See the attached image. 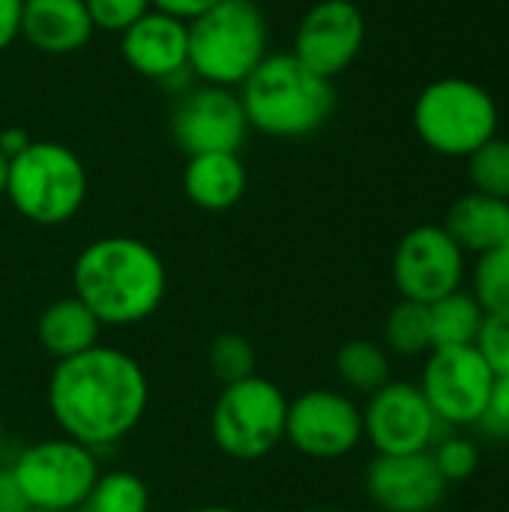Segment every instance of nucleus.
<instances>
[{
	"instance_id": "1",
	"label": "nucleus",
	"mask_w": 509,
	"mask_h": 512,
	"mask_svg": "<svg viewBox=\"0 0 509 512\" xmlns=\"http://www.w3.org/2000/svg\"><path fill=\"white\" fill-rule=\"evenodd\" d=\"M150 384L141 363L96 345L60 360L48 378V408L60 432L90 450L123 441L147 414Z\"/></svg>"
},
{
	"instance_id": "2",
	"label": "nucleus",
	"mask_w": 509,
	"mask_h": 512,
	"mask_svg": "<svg viewBox=\"0 0 509 512\" xmlns=\"http://www.w3.org/2000/svg\"><path fill=\"white\" fill-rule=\"evenodd\" d=\"M72 288L102 327H132L162 306L168 273L153 246L111 234L81 249L72 264Z\"/></svg>"
},
{
	"instance_id": "3",
	"label": "nucleus",
	"mask_w": 509,
	"mask_h": 512,
	"mask_svg": "<svg viewBox=\"0 0 509 512\" xmlns=\"http://www.w3.org/2000/svg\"><path fill=\"white\" fill-rule=\"evenodd\" d=\"M237 93L249 129L270 138H306L318 132L336 108L333 81L303 66L291 51L267 54Z\"/></svg>"
},
{
	"instance_id": "4",
	"label": "nucleus",
	"mask_w": 509,
	"mask_h": 512,
	"mask_svg": "<svg viewBox=\"0 0 509 512\" xmlns=\"http://www.w3.org/2000/svg\"><path fill=\"white\" fill-rule=\"evenodd\" d=\"M267 42V15L255 0H222L189 21V72L234 90L270 54Z\"/></svg>"
},
{
	"instance_id": "5",
	"label": "nucleus",
	"mask_w": 509,
	"mask_h": 512,
	"mask_svg": "<svg viewBox=\"0 0 509 512\" xmlns=\"http://www.w3.org/2000/svg\"><path fill=\"white\" fill-rule=\"evenodd\" d=\"M6 198L33 225H63L87 198L84 162L60 141H30L9 159Z\"/></svg>"
},
{
	"instance_id": "6",
	"label": "nucleus",
	"mask_w": 509,
	"mask_h": 512,
	"mask_svg": "<svg viewBox=\"0 0 509 512\" xmlns=\"http://www.w3.org/2000/svg\"><path fill=\"white\" fill-rule=\"evenodd\" d=\"M411 117L420 141L453 159H468L498 135V105L492 93L468 78H438L426 84Z\"/></svg>"
},
{
	"instance_id": "7",
	"label": "nucleus",
	"mask_w": 509,
	"mask_h": 512,
	"mask_svg": "<svg viewBox=\"0 0 509 512\" xmlns=\"http://www.w3.org/2000/svg\"><path fill=\"white\" fill-rule=\"evenodd\" d=\"M285 420L288 396L273 381L252 375L222 387L210 411V438L225 456L255 462L285 441Z\"/></svg>"
},
{
	"instance_id": "8",
	"label": "nucleus",
	"mask_w": 509,
	"mask_h": 512,
	"mask_svg": "<svg viewBox=\"0 0 509 512\" xmlns=\"http://www.w3.org/2000/svg\"><path fill=\"white\" fill-rule=\"evenodd\" d=\"M9 468L27 504L39 510H81L99 480L96 450L72 438L36 441Z\"/></svg>"
},
{
	"instance_id": "9",
	"label": "nucleus",
	"mask_w": 509,
	"mask_h": 512,
	"mask_svg": "<svg viewBox=\"0 0 509 512\" xmlns=\"http://www.w3.org/2000/svg\"><path fill=\"white\" fill-rule=\"evenodd\" d=\"M444 429L420 384L387 381L363 408V438L378 456L429 453L444 438Z\"/></svg>"
},
{
	"instance_id": "10",
	"label": "nucleus",
	"mask_w": 509,
	"mask_h": 512,
	"mask_svg": "<svg viewBox=\"0 0 509 512\" xmlns=\"http://www.w3.org/2000/svg\"><path fill=\"white\" fill-rule=\"evenodd\" d=\"M495 384V372L480 354L477 345L468 348H435L429 351L420 390L432 405L435 417L450 426H477L489 393Z\"/></svg>"
},
{
	"instance_id": "11",
	"label": "nucleus",
	"mask_w": 509,
	"mask_h": 512,
	"mask_svg": "<svg viewBox=\"0 0 509 512\" xmlns=\"http://www.w3.org/2000/svg\"><path fill=\"white\" fill-rule=\"evenodd\" d=\"M465 252L444 231V225L411 228L393 255V282L402 300L432 306L435 300L462 288Z\"/></svg>"
},
{
	"instance_id": "12",
	"label": "nucleus",
	"mask_w": 509,
	"mask_h": 512,
	"mask_svg": "<svg viewBox=\"0 0 509 512\" xmlns=\"http://www.w3.org/2000/svg\"><path fill=\"white\" fill-rule=\"evenodd\" d=\"M285 441L309 459H342L363 441V411L336 390H306L288 402Z\"/></svg>"
},
{
	"instance_id": "13",
	"label": "nucleus",
	"mask_w": 509,
	"mask_h": 512,
	"mask_svg": "<svg viewBox=\"0 0 509 512\" xmlns=\"http://www.w3.org/2000/svg\"><path fill=\"white\" fill-rule=\"evenodd\" d=\"M171 135L186 156L240 153L249 135L240 93L216 84H201L189 90L171 114Z\"/></svg>"
},
{
	"instance_id": "14",
	"label": "nucleus",
	"mask_w": 509,
	"mask_h": 512,
	"mask_svg": "<svg viewBox=\"0 0 509 512\" xmlns=\"http://www.w3.org/2000/svg\"><path fill=\"white\" fill-rule=\"evenodd\" d=\"M366 18L354 0H318L300 18L294 33V57L333 81L342 75L363 51Z\"/></svg>"
},
{
	"instance_id": "15",
	"label": "nucleus",
	"mask_w": 509,
	"mask_h": 512,
	"mask_svg": "<svg viewBox=\"0 0 509 512\" xmlns=\"http://www.w3.org/2000/svg\"><path fill=\"white\" fill-rule=\"evenodd\" d=\"M447 486L432 453L375 456L366 468V495L381 512H435Z\"/></svg>"
},
{
	"instance_id": "16",
	"label": "nucleus",
	"mask_w": 509,
	"mask_h": 512,
	"mask_svg": "<svg viewBox=\"0 0 509 512\" xmlns=\"http://www.w3.org/2000/svg\"><path fill=\"white\" fill-rule=\"evenodd\" d=\"M120 54L144 78L174 81L189 72V24L150 9L120 33Z\"/></svg>"
},
{
	"instance_id": "17",
	"label": "nucleus",
	"mask_w": 509,
	"mask_h": 512,
	"mask_svg": "<svg viewBox=\"0 0 509 512\" xmlns=\"http://www.w3.org/2000/svg\"><path fill=\"white\" fill-rule=\"evenodd\" d=\"M93 30L84 0H24L21 36L42 54H75L90 42Z\"/></svg>"
},
{
	"instance_id": "18",
	"label": "nucleus",
	"mask_w": 509,
	"mask_h": 512,
	"mask_svg": "<svg viewBox=\"0 0 509 512\" xmlns=\"http://www.w3.org/2000/svg\"><path fill=\"white\" fill-rule=\"evenodd\" d=\"M246 165L240 153H198L189 156L183 168V192L186 198L210 213L231 210L246 192Z\"/></svg>"
},
{
	"instance_id": "19",
	"label": "nucleus",
	"mask_w": 509,
	"mask_h": 512,
	"mask_svg": "<svg viewBox=\"0 0 509 512\" xmlns=\"http://www.w3.org/2000/svg\"><path fill=\"white\" fill-rule=\"evenodd\" d=\"M444 231L456 240V246L465 255H483L489 249H498L507 240L509 201L483 192H468L450 207Z\"/></svg>"
},
{
	"instance_id": "20",
	"label": "nucleus",
	"mask_w": 509,
	"mask_h": 512,
	"mask_svg": "<svg viewBox=\"0 0 509 512\" xmlns=\"http://www.w3.org/2000/svg\"><path fill=\"white\" fill-rule=\"evenodd\" d=\"M99 333H102V324L96 321V315L75 294L63 297V300H54L39 315V324H36L39 348L48 357H54L57 363L96 348Z\"/></svg>"
},
{
	"instance_id": "21",
	"label": "nucleus",
	"mask_w": 509,
	"mask_h": 512,
	"mask_svg": "<svg viewBox=\"0 0 509 512\" xmlns=\"http://www.w3.org/2000/svg\"><path fill=\"white\" fill-rule=\"evenodd\" d=\"M486 312L471 297V291H453L429 306L432 351L435 348H468L477 345Z\"/></svg>"
},
{
	"instance_id": "22",
	"label": "nucleus",
	"mask_w": 509,
	"mask_h": 512,
	"mask_svg": "<svg viewBox=\"0 0 509 512\" xmlns=\"http://www.w3.org/2000/svg\"><path fill=\"white\" fill-rule=\"evenodd\" d=\"M336 372L348 390L372 396L390 381V357L369 339H351L336 354Z\"/></svg>"
},
{
	"instance_id": "23",
	"label": "nucleus",
	"mask_w": 509,
	"mask_h": 512,
	"mask_svg": "<svg viewBox=\"0 0 509 512\" xmlns=\"http://www.w3.org/2000/svg\"><path fill=\"white\" fill-rule=\"evenodd\" d=\"M384 342L399 357H423L432 351L429 306L402 300L390 309L384 321Z\"/></svg>"
},
{
	"instance_id": "24",
	"label": "nucleus",
	"mask_w": 509,
	"mask_h": 512,
	"mask_svg": "<svg viewBox=\"0 0 509 512\" xmlns=\"http://www.w3.org/2000/svg\"><path fill=\"white\" fill-rule=\"evenodd\" d=\"M78 512H150V489L138 474H99L84 507Z\"/></svg>"
},
{
	"instance_id": "25",
	"label": "nucleus",
	"mask_w": 509,
	"mask_h": 512,
	"mask_svg": "<svg viewBox=\"0 0 509 512\" xmlns=\"http://www.w3.org/2000/svg\"><path fill=\"white\" fill-rule=\"evenodd\" d=\"M471 297L480 303L486 315L509 312V249L498 246L477 255Z\"/></svg>"
},
{
	"instance_id": "26",
	"label": "nucleus",
	"mask_w": 509,
	"mask_h": 512,
	"mask_svg": "<svg viewBox=\"0 0 509 512\" xmlns=\"http://www.w3.org/2000/svg\"><path fill=\"white\" fill-rule=\"evenodd\" d=\"M468 174L474 183V192L492 195L509 201V141L507 138H492L483 147H477L468 156Z\"/></svg>"
},
{
	"instance_id": "27",
	"label": "nucleus",
	"mask_w": 509,
	"mask_h": 512,
	"mask_svg": "<svg viewBox=\"0 0 509 512\" xmlns=\"http://www.w3.org/2000/svg\"><path fill=\"white\" fill-rule=\"evenodd\" d=\"M255 348L249 339H243L240 333H225V336H216L213 345H210V354H207V366H210V375L216 381L225 384H237L243 378H252L255 375Z\"/></svg>"
},
{
	"instance_id": "28",
	"label": "nucleus",
	"mask_w": 509,
	"mask_h": 512,
	"mask_svg": "<svg viewBox=\"0 0 509 512\" xmlns=\"http://www.w3.org/2000/svg\"><path fill=\"white\" fill-rule=\"evenodd\" d=\"M429 453H432V462H435V468L441 471V477L447 483L468 480L477 471V462H480L477 447L468 438H459V435H444Z\"/></svg>"
},
{
	"instance_id": "29",
	"label": "nucleus",
	"mask_w": 509,
	"mask_h": 512,
	"mask_svg": "<svg viewBox=\"0 0 509 512\" xmlns=\"http://www.w3.org/2000/svg\"><path fill=\"white\" fill-rule=\"evenodd\" d=\"M84 3L93 18V27L108 30V33L129 30L141 15H147L153 9L150 0H84Z\"/></svg>"
},
{
	"instance_id": "30",
	"label": "nucleus",
	"mask_w": 509,
	"mask_h": 512,
	"mask_svg": "<svg viewBox=\"0 0 509 512\" xmlns=\"http://www.w3.org/2000/svg\"><path fill=\"white\" fill-rule=\"evenodd\" d=\"M477 348L495 375H509V312L486 315Z\"/></svg>"
},
{
	"instance_id": "31",
	"label": "nucleus",
	"mask_w": 509,
	"mask_h": 512,
	"mask_svg": "<svg viewBox=\"0 0 509 512\" xmlns=\"http://www.w3.org/2000/svg\"><path fill=\"white\" fill-rule=\"evenodd\" d=\"M477 426L489 438H498V441L509 438V375H495L486 411H483Z\"/></svg>"
},
{
	"instance_id": "32",
	"label": "nucleus",
	"mask_w": 509,
	"mask_h": 512,
	"mask_svg": "<svg viewBox=\"0 0 509 512\" xmlns=\"http://www.w3.org/2000/svg\"><path fill=\"white\" fill-rule=\"evenodd\" d=\"M24 0H0V51H6L21 36Z\"/></svg>"
},
{
	"instance_id": "33",
	"label": "nucleus",
	"mask_w": 509,
	"mask_h": 512,
	"mask_svg": "<svg viewBox=\"0 0 509 512\" xmlns=\"http://www.w3.org/2000/svg\"><path fill=\"white\" fill-rule=\"evenodd\" d=\"M150 3H153V9H159L165 15H174V18L189 24V21H195L198 15H204L207 9H213L222 0H150Z\"/></svg>"
},
{
	"instance_id": "34",
	"label": "nucleus",
	"mask_w": 509,
	"mask_h": 512,
	"mask_svg": "<svg viewBox=\"0 0 509 512\" xmlns=\"http://www.w3.org/2000/svg\"><path fill=\"white\" fill-rule=\"evenodd\" d=\"M30 504L18 486V480L12 477V468L3 465L0 468V512H27Z\"/></svg>"
},
{
	"instance_id": "35",
	"label": "nucleus",
	"mask_w": 509,
	"mask_h": 512,
	"mask_svg": "<svg viewBox=\"0 0 509 512\" xmlns=\"http://www.w3.org/2000/svg\"><path fill=\"white\" fill-rule=\"evenodd\" d=\"M30 135H27V129H21V126H9V129H3L0 132V153L6 156V159H15L18 153H24L27 147H30Z\"/></svg>"
},
{
	"instance_id": "36",
	"label": "nucleus",
	"mask_w": 509,
	"mask_h": 512,
	"mask_svg": "<svg viewBox=\"0 0 509 512\" xmlns=\"http://www.w3.org/2000/svg\"><path fill=\"white\" fill-rule=\"evenodd\" d=\"M6 177H9V159L0 153V198L6 195Z\"/></svg>"
},
{
	"instance_id": "37",
	"label": "nucleus",
	"mask_w": 509,
	"mask_h": 512,
	"mask_svg": "<svg viewBox=\"0 0 509 512\" xmlns=\"http://www.w3.org/2000/svg\"><path fill=\"white\" fill-rule=\"evenodd\" d=\"M6 450H9V447H6V435H3V429H0V468L6 465Z\"/></svg>"
},
{
	"instance_id": "38",
	"label": "nucleus",
	"mask_w": 509,
	"mask_h": 512,
	"mask_svg": "<svg viewBox=\"0 0 509 512\" xmlns=\"http://www.w3.org/2000/svg\"><path fill=\"white\" fill-rule=\"evenodd\" d=\"M189 512H240V510H234V507H198V510H189Z\"/></svg>"
},
{
	"instance_id": "39",
	"label": "nucleus",
	"mask_w": 509,
	"mask_h": 512,
	"mask_svg": "<svg viewBox=\"0 0 509 512\" xmlns=\"http://www.w3.org/2000/svg\"><path fill=\"white\" fill-rule=\"evenodd\" d=\"M27 512H78V510H39V507H30Z\"/></svg>"
},
{
	"instance_id": "40",
	"label": "nucleus",
	"mask_w": 509,
	"mask_h": 512,
	"mask_svg": "<svg viewBox=\"0 0 509 512\" xmlns=\"http://www.w3.org/2000/svg\"><path fill=\"white\" fill-rule=\"evenodd\" d=\"M315 512H339V510H333V507H324V510H315Z\"/></svg>"
},
{
	"instance_id": "41",
	"label": "nucleus",
	"mask_w": 509,
	"mask_h": 512,
	"mask_svg": "<svg viewBox=\"0 0 509 512\" xmlns=\"http://www.w3.org/2000/svg\"><path fill=\"white\" fill-rule=\"evenodd\" d=\"M504 249H509V231H507V240H504Z\"/></svg>"
}]
</instances>
